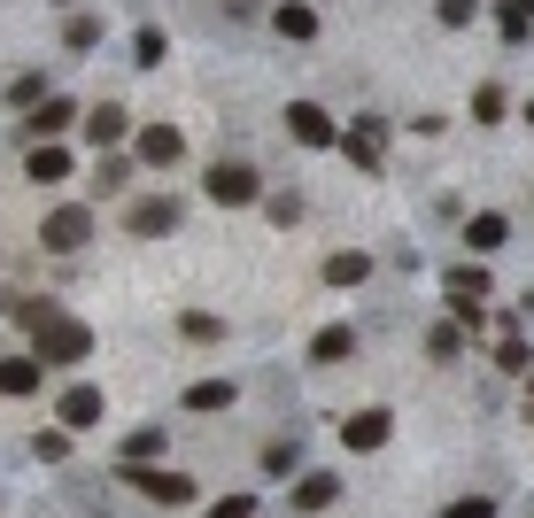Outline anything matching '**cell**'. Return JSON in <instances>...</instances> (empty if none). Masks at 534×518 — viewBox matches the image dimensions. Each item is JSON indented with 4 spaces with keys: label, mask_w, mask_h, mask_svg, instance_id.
<instances>
[{
    "label": "cell",
    "mask_w": 534,
    "mask_h": 518,
    "mask_svg": "<svg viewBox=\"0 0 534 518\" xmlns=\"http://www.w3.org/2000/svg\"><path fill=\"white\" fill-rule=\"evenodd\" d=\"M349 348H356V333H349V325H326V333L310 341V364H341Z\"/></svg>",
    "instance_id": "cell-19"
},
{
    "label": "cell",
    "mask_w": 534,
    "mask_h": 518,
    "mask_svg": "<svg viewBox=\"0 0 534 518\" xmlns=\"http://www.w3.org/2000/svg\"><path fill=\"white\" fill-rule=\"evenodd\" d=\"M442 518H496V495H465V503H449Z\"/></svg>",
    "instance_id": "cell-31"
},
{
    "label": "cell",
    "mask_w": 534,
    "mask_h": 518,
    "mask_svg": "<svg viewBox=\"0 0 534 518\" xmlns=\"http://www.w3.org/2000/svg\"><path fill=\"white\" fill-rule=\"evenodd\" d=\"M178 333H186V341H225V325H217V317H202V310L178 317Z\"/></svg>",
    "instance_id": "cell-25"
},
{
    "label": "cell",
    "mask_w": 534,
    "mask_h": 518,
    "mask_svg": "<svg viewBox=\"0 0 534 518\" xmlns=\"http://www.w3.org/2000/svg\"><path fill=\"white\" fill-rule=\"evenodd\" d=\"M8 310H16V302H8V294H0V317H8Z\"/></svg>",
    "instance_id": "cell-33"
},
{
    "label": "cell",
    "mask_w": 534,
    "mask_h": 518,
    "mask_svg": "<svg viewBox=\"0 0 534 518\" xmlns=\"http://www.w3.org/2000/svg\"><path fill=\"white\" fill-rule=\"evenodd\" d=\"M457 348H465V333H457V325H426V356H434V364H449Z\"/></svg>",
    "instance_id": "cell-23"
},
{
    "label": "cell",
    "mask_w": 534,
    "mask_h": 518,
    "mask_svg": "<svg viewBox=\"0 0 534 518\" xmlns=\"http://www.w3.org/2000/svg\"><path fill=\"white\" fill-rule=\"evenodd\" d=\"M527 124H534V109H527Z\"/></svg>",
    "instance_id": "cell-35"
},
{
    "label": "cell",
    "mask_w": 534,
    "mask_h": 518,
    "mask_svg": "<svg viewBox=\"0 0 534 518\" xmlns=\"http://www.w3.org/2000/svg\"><path fill=\"white\" fill-rule=\"evenodd\" d=\"M155 457H163V426H148V433L124 441V464H155Z\"/></svg>",
    "instance_id": "cell-24"
},
{
    "label": "cell",
    "mask_w": 534,
    "mask_h": 518,
    "mask_svg": "<svg viewBox=\"0 0 534 518\" xmlns=\"http://www.w3.org/2000/svg\"><path fill=\"white\" fill-rule=\"evenodd\" d=\"M86 232H93V217H86L78 202H70V209H55V217L39 225V240H47L55 256H78V248H86Z\"/></svg>",
    "instance_id": "cell-6"
},
{
    "label": "cell",
    "mask_w": 534,
    "mask_h": 518,
    "mask_svg": "<svg viewBox=\"0 0 534 518\" xmlns=\"http://www.w3.org/2000/svg\"><path fill=\"white\" fill-rule=\"evenodd\" d=\"M527 387H534V364H527Z\"/></svg>",
    "instance_id": "cell-34"
},
{
    "label": "cell",
    "mask_w": 534,
    "mask_h": 518,
    "mask_svg": "<svg viewBox=\"0 0 534 518\" xmlns=\"http://www.w3.org/2000/svg\"><path fill=\"white\" fill-rule=\"evenodd\" d=\"M333 495H341V480H333V472H302V480H295V511H326Z\"/></svg>",
    "instance_id": "cell-18"
},
{
    "label": "cell",
    "mask_w": 534,
    "mask_h": 518,
    "mask_svg": "<svg viewBox=\"0 0 534 518\" xmlns=\"http://www.w3.org/2000/svg\"><path fill=\"white\" fill-rule=\"evenodd\" d=\"M380 140H387V124H380V116H356L349 132H341V155H349L356 171H380Z\"/></svg>",
    "instance_id": "cell-8"
},
{
    "label": "cell",
    "mask_w": 534,
    "mask_h": 518,
    "mask_svg": "<svg viewBox=\"0 0 534 518\" xmlns=\"http://www.w3.org/2000/svg\"><path fill=\"white\" fill-rule=\"evenodd\" d=\"M70 171H78V163H70V147H62V140H31V155H24L31 186H62Z\"/></svg>",
    "instance_id": "cell-7"
},
{
    "label": "cell",
    "mask_w": 534,
    "mask_h": 518,
    "mask_svg": "<svg viewBox=\"0 0 534 518\" xmlns=\"http://www.w3.org/2000/svg\"><path fill=\"white\" fill-rule=\"evenodd\" d=\"M511 16H534V0H511Z\"/></svg>",
    "instance_id": "cell-32"
},
{
    "label": "cell",
    "mask_w": 534,
    "mask_h": 518,
    "mask_svg": "<svg viewBox=\"0 0 534 518\" xmlns=\"http://www.w3.org/2000/svg\"><path fill=\"white\" fill-rule=\"evenodd\" d=\"M16 317H24V333H31V356L55 372V364H86L93 356V333L78 325V317H62L55 302H16Z\"/></svg>",
    "instance_id": "cell-1"
},
{
    "label": "cell",
    "mask_w": 534,
    "mask_h": 518,
    "mask_svg": "<svg viewBox=\"0 0 534 518\" xmlns=\"http://www.w3.org/2000/svg\"><path fill=\"white\" fill-rule=\"evenodd\" d=\"M233 403H240L233 379H194V387H186V410H194V418H209V410H233Z\"/></svg>",
    "instance_id": "cell-15"
},
{
    "label": "cell",
    "mask_w": 534,
    "mask_h": 518,
    "mask_svg": "<svg viewBox=\"0 0 534 518\" xmlns=\"http://www.w3.org/2000/svg\"><path fill=\"white\" fill-rule=\"evenodd\" d=\"M55 418L70 433H86V426H101V387H62V403H55Z\"/></svg>",
    "instance_id": "cell-12"
},
{
    "label": "cell",
    "mask_w": 534,
    "mask_h": 518,
    "mask_svg": "<svg viewBox=\"0 0 534 518\" xmlns=\"http://www.w3.org/2000/svg\"><path fill=\"white\" fill-rule=\"evenodd\" d=\"M124 488H140L148 503H194V480L186 472H171V464H117Z\"/></svg>",
    "instance_id": "cell-3"
},
{
    "label": "cell",
    "mask_w": 534,
    "mask_h": 518,
    "mask_svg": "<svg viewBox=\"0 0 534 518\" xmlns=\"http://www.w3.org/2000/svg\"><path fill=\"white\" fill-rule=\"evenodd\" d=\"M511 109V101H504V93H496V86H480L473 93V116H480V124H496V116H504Z\"/></svg>",
    "instance_id": "cell-29"
},
{
    "label": "cell",
    "mask_w": 534,
    "mask_h": 518,
    "mask_svg": "<svg viewBox=\"0 0 534 518\" xmlns=\"http://www.w3.org/2000/svg\"><path fill=\"white\" fill-rule=\"evenodd\" d=\"M364 279H372V256H356V248L326 263V287H364Z\"/></svg>",
    "instance_id": "cell-20"
},
{
    "label": "cell",
    "mask_w": 534,
    "mask_h": 518,
    "mask_svg": "<svg viewBox=\"0 0 534 518\" xmlns=\"http://www.w3.org/2000/svg\"><path fill=\"white\" fill-rule=\"evenodd\" d=\"M341 441H349V449H380L387 441V410H356L349 426H341Z\"/></svg>",
    "instance_id": "cell-17"
},
{
    "label": "cell",
    "mask_w": 534,
    "mask_h": 518,
    "mask_svg": "<svg viewBox=\"0 0 534 518\" xmlns=\"http://www.w3.org/2000/svg\"><path fill=\"white\" fill-rule=\"evenodd\" d=\"M124 124H132L124 109H93V116H86V140H93V147H117V140H124Z\"/></svg>",
    "instance_id": "cell-21"
},
{
    "label": "cell",
    "mask_w": 534,
    "mask_h": 518,
    "mask_svg": "<svg viewBox=\"0 0 534 518\" xmlns=\"http://www.w3.org/2000/svg\"><path fill=\"white\" fill-rule=\"evenodd\" d=\"M39 379H47V364H39V356H0V395H8V403L39 395Z\"/></svg>",
    "instance_id": "cell-10"
},
{
    "label": "cell",
    "mask_w": 534,
    "mask_h": 518,
    "mask_svg": "<svg viewBox=\"0 0 534 518\" xmlns=\"http://www.w3.org/2000/svg\"><path fill=\"white\" fill-rule=\"evenodd\" d=\"M124 225L140 232V240H163V232L186 225V202H178V194H148V202H132V209H124Z\"/></svg>",
    "instance_id": "cell-4"
},
{
    "label": "cell",
    "mask_w": 534,
    "mask_h": 518,
    "mask_svg": "<svg viewBox=\"0 0 534 518\" xmlns=\"http://www.w3.org/2000/svg\"><path fill=\"white\" fill-rule=\"evenodd\" d=\"M256 194H264V178H256V163H217V171H209V202L240 209V202H256Z\"/></svg>",
    "instance_id": "cell-5"
},
{
    "label": "cell",
    "mask_w": 534,
    "mask_h": 518,
    "mask_svg": "<svg viewBox=\"0 0 534 518\" xmlns=\"http://www.w3.org/2000/svg\"><path fill=\"white\" fill-rule=\"evenodd\" d=\"M209 518H256V495H248V488L225 495V503H209Z\"/></svg>",
    "instance_id": "cell-30"
},
{
    "label": "cell",
    "mask_w": 534,
    "mask_h": 518,
    "mask_svg": "<svg viewBox=\"0 0 534 518\" xmlns=\"http://www.w3.org/2000/svg\"><path fill=\"white\" fill-rule=\"evenodd\" d=\"M178 155H186L178 124H148V132H140V163H148V171H163V163H178Z\"/></svg>",
    "instance_id": "cell-13"
},
{
    "label": "cell",
    "mask_w": 534,
    "mask_h": 518,
    "mask_svg": "<svg viewBox=\"0 0 534 518\" xmlns=\"http://www.w3.org/2000/svg\"><path fill=\"white\" fill-rule=\"evenodd\" d=\"M287 132H295L302 147H341L333 116H326V109H310V101H295V109H287Z\"/></svg>",
    "instance_id": "cell-9"
},
{
    "label": "cell",
    "mask_w": 534,
    "mask_h": 518,
    "mask_svg": "<svg viewBox=\"0 0 534 518\" xmlns=\"http://www.w3.org/2000/svg\"><path fill=\"white\" fill-rule=\"evenodd\" d=\"M442 287H449V310H457V325H488V271L480 263H457V271H442Z\"/></svg>",
    "instance_id": "cell-2"
},
{
    "label": "cell",
    "mask_w": 534,
    "mask_h": 518,
    "mask_svg": "<svg viewBox=\"0 0 534 518\" xmlns=\"http://www.w3.org/2000/svg\"><path fill=\"white\" fill-rule=\"evenodd\" d=\"M504 240H511V217H504V209H480V217H465V248H473V256H496Z\"/></svg>",
    "instance_id": "cell-11"
},
{
    "label": "cell",
    "mask_w": 534,
    "mask_h": 518,
    "mask_svg": "<svg viewBox=\"0 0 534 518\" xmlns=\"http://www.w3.org/2000/svg\"><path fill=\"white\" fill-rule=\"evenodd\" d=\"M93 39H101V31H93V16H78V24L62 31V47H70V55H93Z\"/></svg>",
    "instance_id": "cell-27"
},
{
    "label": "cell",
    "mask_w": 534,
    "mask_h": 518,
    "mask_svg": "<svg viewBox=\"0 0 534 518\" xmlns=\"http://www.w3.org/2000/svg\"><path fill=\"white\" fill-rule=\"evenodd\" d=\"M124 186H132V163H124L117 147H109V155L93 163V202H109V194H124Z\"/></svg>",
    "instance_id": "cell-16"
},
{
    "label": "cell",
    "mask_w": 534,
    "mask_h": 518,
    "mask_svg": "<svg viewBox=\"0 0 534 518\" xmlns=\"http://www.w3.org/2000/svg\"><path fill=\"white\" fill-rule=\"evenodd\" d=\"M271 24L287 31V39H318V8H302V0H287V8L271 16Z\"/></svg>",
    "instance_id": "cell-22"
},
{
    "label": "cell",
    "mask_w": 534,
    "mask_h": 518,
    "mask_svg": "<svg viewBox=\"0 0 534 518\" xmlns=\"http://www.w3.org/2000/svg\"><path fill=\"white\" fill-rule=\"evenodd\" d=\"M527 364H534V356H527V341H496V372H511V379H519Z\"/></svg>",
    "instance_id": "cell-26"
},
{
    "label": "cell",
    "mask_w": 534,
    "mask_h": 518,
    "mask_svg": "<svg viewBox=\"0 0 534 518\" xmlns=\"http://www.w3.org/2000/svg\"><path fill=\"white\" fill-rule=\"evenodd\" d=\"M70 124H78V101H39V109H31V140H62V132H70Z\"/></svg>",
    "instance_id": "cell-14"
},
{
    "label": "cell",
    "mask_w": 534,
    "mask_h": 518,
    "mask_svg": "<svg viewBox=\"0 0 534 518\" xmlns=\"http://www.w3.org/2000/svg\"><path fill=\"white\" fill-rule=\"evenodd\" d=\"M31 449H39V457H47V464H62V457H70V426H47V433H39V441H31Z\"/></svg>",
    "instance_id": "cell-28"
}]
</instances>
